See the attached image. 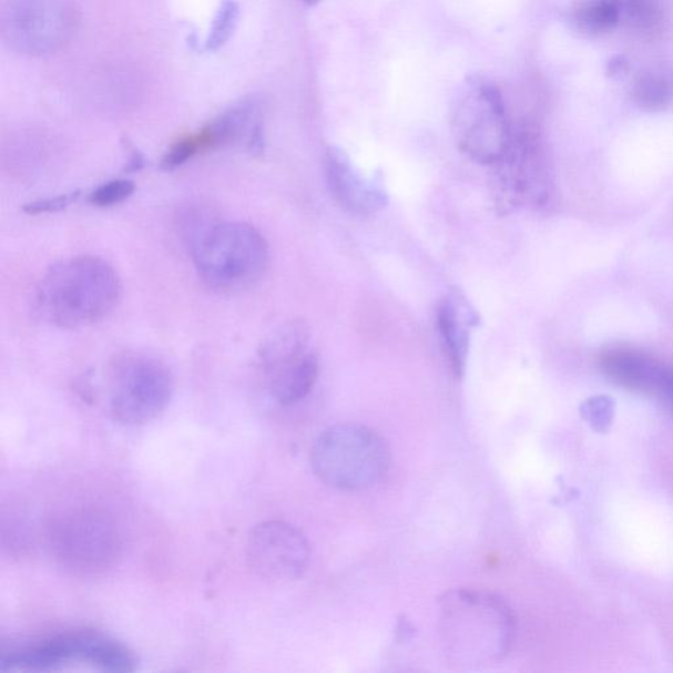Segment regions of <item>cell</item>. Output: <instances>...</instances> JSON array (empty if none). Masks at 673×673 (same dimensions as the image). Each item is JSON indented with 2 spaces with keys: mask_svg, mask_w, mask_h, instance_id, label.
Instances as JSON below:
<instances>
[{
  "mask_svg": "<svg viewBox=\"0 0 673 673\" xmlns=\"http://www.w3.org/2000/svg\"><path fill=\"white\" fill-rule=\"evenodd\" d=\"M439 638L457 669L478 670L501 662L512 647L516 622L504 600L480 590H455L439 599Z\"/></svg>",
  "mask_w": 673,
  "mask_h": 673,
  "instance_id": "6da1fadb",
  "label": "cell"
},
{
  "mask_svg": "<svg viewBox=\"0 0 673 673\" xmlns=\"http://www.w3.org/2000/svg\"><path fill=\"white\" fill-rule=\"evenodd\" d=\"M122 289V281L108 261L78 255L42 275L33 296L34 314L57 328L88 327L118 307Z\"/></svg>",
  "mask_w": 673,
  "mask_h": 673,
  "instance_id": "7a4b0ae2",
  "label": "cell"
},
{
  "mask_svg": "<svg viewBox=\"0 0 673 673\" xmlns=\"http://www.w3.org/2000/svg\"><path fill=\"white\" fill-rule=\"evenodd\" d=\"M310 466L329 487L366 491L385 479L391 451L378 431L360 424H339L317 437L310 450Z\"/></svg>",
  "mask_w": 673,
  "mask_h": 673,
  "instance_id": "3957f363",
  "label": "cell"
},
{
  "mask_svg": "<svg viewBox=\"0 0 673 673\" xmlns=\"http://www.w3.org/2000/svg\"><path fill=\"white\" fill-rule=\"evenodd\" d=\"M193 257L205 285L218 293H237L264 278L271 249L253 225L220 223L193 239Z\"/></svg>",
  "mask_w": 673,
  "mask_h": 673,
  "instance_id": "277c9868",
  "label": "cell"
},
{
  "mask_svg": "<svg viewBox=\"0 0 673 673\" xmlns=\"http://www.w3.org/2000/svg\"><path fill=\"white\" fill-rule=\"evenodd\" d=\"M112 419L125 427H143L164 412L175 392L173 371L154 354L125 350L108 367Z\"/></svg>",
  "mask_w": 673,
  "mask_h": 673,
  "instance_id": "5b68a950",
  "label": "cell"
},
{
  "mask_svg": "<svg viewBox=\"0 0 673 673\" xmlns=\"http://www.w3.org/2000/svg\"><path fill=\"white\" fill-rule=\"evenodd\" d=\"M452 131L467 157L480 165L498 164L513 131L499 89L480 78L467 82L452 113Z\"/></svg>",
  "mask_w": 673,
  "mask_h": 673,
  "instance_id": "8992f818",
  "label": "cell"
},
{
  "mask_svg": "<svg viewBox=\"0 0 673 673\" xmlns=\"http://www.w3.org/2000/svg\"><path fill=\"white\" fill-rule=\"evenodd\" d=\"M246 559L255 575L275 584L300 579L310 562L307 538L292 523L265 521L255 526L246 543Z\"/></svg>",
  "mask_w": 673,
  "mask_h": 673,
  "instance_id": "52a82bcc",
  "label": "cell"
},
{
  "mask_svg": "<svg viewBox=\"0 0 673 673\" xmlns=\"http://www.w3.org/2000/svg\"><path fill=\"white\" fill-rule=\"evenodd\" d=\"M116 533L108 520L96 513L72 514L57 528L55 549L72 569L84 572L103 570L115 558Z\"/></svg>",
  "mask_w": 673,
  "mask_h": 673,
  "instance_id": "ba28073f",
  "label": "cell"
},
{
  "mask_svg": "<svg viewBox=\"0 0 673 673\" xmlns=\"http://www.w3.org/2000/svg\"><path fill=\"white\" fill-rule=\"evenodd\" d=\"M325 176L332 196L350 215L370 216L386 207V191L378 182L366 179L341 149L329 147Z\"/></svg>",
  "mask_w": 673,
  "mask_h": 673,
  "instance_id": "9c48e42d",
  "label": "cell"
},
{
  "mask_svg": "<svg viewBox=\"0 0 673 673\" xmlns=\"http://www.w3.org/2000/svg\"><path fill=\"white\" fill-rule=\"evenodd\" d=\"M18 19L11 20L19 44L31 52H44L52 44L65 39V27L72 23L70 11L61 0H20L16 10Z\"/></svg>",
  "mask_w": 673,
  "mask_h": 673,
  "instance_id": "30bf717a",
  "label": "cell"
},
{
  "mask_svg": "<svg viewBox=\"0 0 673 673\" xmlns=\"http://www.w3.org/2000/svg\"><path fill=\"white\" fill-rule=\"evenodd\" d=\"M479 324V316L462 294L446 295L437 308V330L443 356L452 377H465L470 353L471 329Z\"/></svg>",
  "mask_w": 673,
  "mask_h": 673,
  "instance_id": "8fae6325",
  "label": "cell"
},
{
  "mask_svg": "<svg viewBox=\"0 0 673 673\" xmlns=\"http://www.w3.org/2000/svg\"><path fill=\"white\" fill-rule=\"evenodd\" d=\"M318 358L314 351H307L289 363L265 374L268 392L281 406H293L306 399L318 378Z\"/></svg>",
  "mask_w": 673,
  "mask_h": 673,
  "instance_id": "7c38bea8",
  "label": "cell"
},
{
  "mask_svg": "<svg viewBox=\"0 0 673 673\" xmlns=\"http://www.w3.org/2000/svg\"><path fill=\"white\" fill-rule=\"evenodd\" d=\"M309 327L303 320L279 325L258 347V365L265 374L309 351Z\"/></svg>",
  "mask_w": 673,
  "mask_h": 673,
  "instance_id": "4fadbf2b",
  "label": "cell"
},
{
  "mask_svg": "<svg viewBox=\"0 0 673 673\" xmlns=\"http://www.w3.org/2000/svg\"><path fill=\"white\" fill-rule=\"evenodd\" d=\"M622 0H585L572 12V24L585 37L596 38L619 26Z\"/></svg>",
  "mask_w": 673,
  "mask_h": 673,
  "instance_id": "5bb4252c",
  "label": "cell"
},
{
  "mask_svg": "<svg viewBox=\"0 0 673 673\" xmlns=\"http://www.w3.org/2000/svg\"><path fill=\"white\" fill-rule=\"evenodd\" d=\"M633 95L640 108L649 111L667 109L673 102V75L663 70H651L638 77Z\"/></svg>",
  "mask_w": 673,
  "mask_h": 673,
  "instance_id": "9a60e30c",
  "label": "cell"
},
{
  "mask_svg": "<svg viewBox=\"0 0 673 673\" xmlns=\"http://www.w3.org/2000/svg\"><path fill=\"white\" fill-rule=\"evenodd\" d=\"M239 18V7L235 0H225L220 7L210 37L205 42V51L216 52L223 48L235 33Z\"/></svg>",
  "mask_w": 673,
  "mask_h": 673,
  "instance_id": "2e32d148",
  "label": "cell"
},
{
  "mask_svg": "<svg viewBox=\"0 0 673 673\" xmlns=\"http://www.w3.org/2000/svg\"><path fill=\"white\" fill-rule=\"evenodd\" d=\"M136 190L134 183L130 180H115L102 184L95 191H92L89 201L96 207H111L123 203Z\"/></svg>",
  "mask_w": 673,
  "mask_h": 673,
  "instance_id": "e0dca14e",
  "label": "cell"
},
{
  "mask_svg": "<svg viewBox=\"0 0 673 673\" xmlns=\"http://www.w3.org/2000/svg\"><path fill=\"white\" fill-rule=\"evenodd\" d=\"M614 404L606 396H596L583 406V415L596 430H606L612 424Z\"/></svg>",
  "mask_w": 673,
  "mask_h": 673,
  "instance_id": "ac0fdd59",
  "label": "cell"
},
{
  "mask_svg": "<svg viewBox=\"0 0 673 673\" xmlns=\"http://www.w3.org/2000/svg\"><path fill=\"white\" fill-rule=\"evenodd\" d=\"M80 195V191H73V193L28 203L24 205V212L28 215L52 214V212H59L69 207Z\"/></svg>",
  "mask_w": 673,
  "mask_h": 673,
  "instance_id": "d6986e66",
  "label": "cell"
},
{
  "mask_svg": "<svg viewBox=\"0 0 673 673\" xmlns=\"http://www.w3.org/2000/svg\"><path fill=\"white\" fill-rule=\"evenodd\" d=\"M630 19L640 27H651L656 23L659 16L656 0H628Z\"/></svg>",
  "mask_w": 673,
  "mask_h": 673,
  "instance_id": "ffe728a7",
  "label": "cell"
},
{
  "mask_svg": "<svg viewBox=\"0 0 673 673\" xmlns=\"http://www.w3.org/2000/svg\"><path fill=\"white\" fill-rule=\"evenodd\" d=\"M608 68H609V72H608L609 75L620 77L626 72L628 63L625 61H623V59H621V57H619V59H615L612 62H609Z\"/></svg>",
  "mask_w": 673,
  "mask_h": 673,
  "instance_id": "44dd1931",
  "label": "cell"
},
{
  "mask_svg": "<svg viewBox=\"0 0 673 673\" xmlns=\"http://www.w3.org/2000/svg\"><path fill=\"white\" fill-rule=\"evenodd\" d=\"M304 2H306V3H307V4H309V6H315V4H317L318 2H320V0H304Z\"/></svg>",
  "mask_w": 673,
  "mask_h": 673,
  "instance_id": "7402d4cb",
  "label": "cell"
},
{
  "mask_svg": "<svg viewBox=\"0 0 673 673\" xmlns=\"http://www.w3.org/2000/svg\"><path fill=\"white\" fill-rule=\"evenodd\" d=\"M670 398H671L672 406H673V383H672V385H670Z\"/></svg>",
  "mask_w": 673,
  "mask_h": 673,
  "instance_id": "603a6c76",
  "label": "cell"
}]
</instances>
